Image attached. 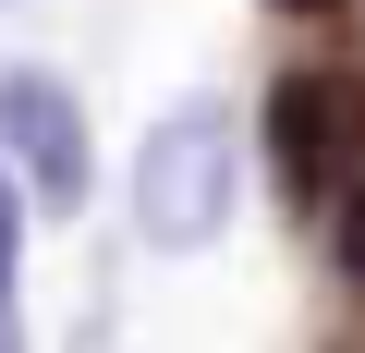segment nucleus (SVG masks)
<instances>
[{"instance_id": "nucleus-4", "label": "nucleus", "mask_w": 365, "mask_h": 353, "mask_svg": "<svg viewBox=\"0 0 365 353\" xmlns=\"http://www.w3.org/2000/svg\"><path fill=\"white\" fill-rule=\"evenodd\" d=\"M0 353H25V280H0Z\"/></svg>"}, {"instance_id": "nucleus-1", "label": "nucleus", "mask_w": 365, "mask_h": 353, "mask_svg": "<svg viewBox=\"0 0 365 353\" xmlns=\"http://www.w3.org/2000/svg\"><path fill=\"white\" fill-rule=\"evenodd\" d=\"M268 170L292 220L341 256V280H365V86L341 61H292L268 86Z\"/></svg>"}, {"instance_id": "nucleus-5", "label": "nucleus", "mask_w": 365, "mask_h": 353, "mask_svg": "<svg viewBox=\"0 0 365 353\" xmlns=\"http://www.w3.org/2000/svg\"><path fill=\"white\" fill-rule=\"evenodd\" d=\"M280 13H329V0H280Z\"/></svg>"}, {"instance_id": "nucleus-3", "label": "nucleus", "mask_w": 365, "mask_h": 353, "mask_svg": "<svg viewBox=\"0 0 365 353\" xmlns=\"http://www.w3.org/2000/svg\"><path fill=\"white\" fill-rule=\"evenodd\" d=\"M0 170H13L25 208H49V220H73L86 183H98V158H86V110H73V86L37 73V61H0Z\"/></svg>"}, {"instance_id": "nucleus-2", "label": "nucleus", "mask_w": 365, "mask_h": 353, "mask_svg": "<svg viewBox=\"0 0 365 353\" xmlns=\"http://www.w3.org/2000/svg\"><path fill=\"white\" fill-rule=\"evenodd\" d=\"M232 195H244V134L220 98H170L158 134L134 146V232L158 256H207L232 232Z\"/></svg>"}]
</instances>
